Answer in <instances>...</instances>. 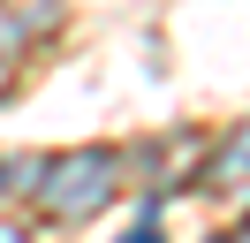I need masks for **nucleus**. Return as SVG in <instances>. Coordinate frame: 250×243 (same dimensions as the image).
I'll return each instance as SVG.
<instances>
[{
    "mask_svg": "<svg viewBox=\"0 0 250 243\" xmlns=\"http://www.w3.org/2000/svg\"><path fill=\"white\" fill-rule=\"evenodd\" d=\"M0 243H31V236H23V228H0Z\"/></svg>",
    "mask_w": 250,
    "mask_h": 243,
    "instance_id": "5",
    "label": "nucleus"
},
{
    "mask_svg": "<svg viewBox=\"0 0 250 243\" xmlns=\"http://www.w3.org/2000/svg\"><path fill=\"white\" fill-rule=\"evenodd\" d=\"M228 243H250V236H228Z\"/></svg>",
    "mask_w": 250,
    "mask_h": 243,
    "instance_id": "6",
    "label": "nucleus"
},
{
    "mask_svg": "<svg viewBox=\"0 0 250 243\" xmlns=\"http://www.w3.org/2000/svg\"><path fill=\"white\" fill-rule=\"evenodd\" d=\"M23 197H31L46 220H99V213L122 197V160H114L106 145H76V152H46V160H31V175H23Z\"/></svg>",
    "mask_w": 250,
    "mask_h": 243,
    "instance_id": "1",
    "label": "nucleus"
},
{
    "mask_svg": "<svg viewBox=\"0 0 250 243\" xmlns=\"http://www.w3.org/2000/svg\"><path fill=\"white\" fill-rule=\"evenodd\" d=\"M122 243H167V236H159V213H144V220H137V228H129V236H122Z\"/></svg>",
    "mask_w": 250,
    "mask_h": 243,
    "instance_id": "4",
    "label": "nucleus"
},
{
    "mask_svg": "<svg viewBox=\"0 0 250 243\" xmlns=\"http://www.w3.org/2000/svg\"><path fill=\"white\" fill-rule=\"evenodd\" d=\"M212 190H228V197H250V114L235 122L228 137H220V152H212Z\"/></svg>",
    "mask_w": 250,
    "mask_h": 243,
    "instance_id": "2",
    "label": "nucleus"
},
{
    "mask_svg": "<svg viewBox=\"0 0 250 243\" xmlns=\"http://www.w3.org/2000/svg\"><path fill=\"white\" fill-rule=\"evenodd\" d=\"M23 175H31V160H0V197H16Z\"/></svg>",
    "mask_w": 250,
    "mask_h": 243,
    "instance_id": "3",
    "label": "nucleus"
}]
</instances>
